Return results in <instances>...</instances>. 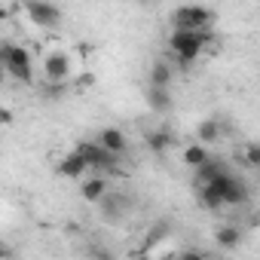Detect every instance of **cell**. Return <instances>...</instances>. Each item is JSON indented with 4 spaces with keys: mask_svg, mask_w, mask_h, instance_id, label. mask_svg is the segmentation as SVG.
Returning <instances> with one entry per match:
<instances>
[{
    "mask_svg": "<svg viewBox=\"0 0 260 260\" xmlns=\"http://www.w3.org/2000/svg\"><path fill=\"white\" fill-rule=\"evenodd\" d=\"M211 43V31H202V34H193V31H172V37H169V49H172V55L178 58V64L181 68H190L199 55H202V49Z\"/></svg>",
    "mask_w": 260,
    "mask_h": 260,
    "instance_id": "obj_1",
    "label": "cell"
},
{
    "mask_svg": "<svg viewBox=\"0 0 260 260\" xmlns=\"http://www.w3.org/2000/svg\"><path fill=\"white\" fill-rule=\"evenodd\" d=\"M0 68H4V74H13L19 83H31L34 80L31 52L22 43H0Z\"/></svg>",
    "mask_w": 260,
    "mask_h": 260,
    "instance_id": "obj_2",
    "label": "cell"
},
{
    "mask_svg": "<svg viewBox=\"0 0 260 260\" xmlns=\"http://www.w3.org/2000/svg\"><path fill=\"white\" fill-rule=\"evenodd\" d=\"M211 22H214V13H211L208 7H178V10L172 13L175 31L202 34V31H211Z\"/></svg>",
    "mask_w": 260,
    "mask_h": 260,
    "instance_id": "obj_3",
    "label": "cell"
},
{
    "mask_svg": "<svg viewBox=\"0 0 260 260\" xmlns=\"http://www.w3.org/2000/svg\"><path fill=\"white\" fill-rule=\"evenodd\" d=\"M199 187H202V184H199ZM208 187L220 196V202H223V205H245V202H248V196H251L248 184H245L239 175H233V172H223V175H220V178H214Z\"/></svg>",
    "mask_w": 260,
    "mask_h": 260,
    "instance_id": "obj_4",
    "label": "cell"
},
{
    "mask_svg": "<svg viewBox=\"0 0 260 260\" xmlns=\"http://www.w3.org/2000/svg\"><path fill=\"white\" fill-rule=\"evenodd\" d=\"M74 77V61L64 49H55L43 58V80L52 86V89H64V83Z\"/></svg>",
    "mask_w": 260,
    "mask_h": 260,
    "instance_id": "obj_5",
    "label": "cell"
},
{
    "mask_svg": "<svg viewBox=\"0 0 260 260\" xmlns=\"http://www.w3.org/2000/svg\"><path fill=\"white\" fill-rule=\"evenodd\" d=\"M74 153L83 156V162L89 166V172L92 169H110V172H116V156H110L107 150H101L95 141H77Z\"/></svg>",
    "mask_w": 260,
    "mask_h": 260,
    "instance_id": "obj_6",
    "label": "cell"
},
{
    "mask_svg": "<svg viewBox=\"0 0 260 260\" xmlns=\"http://www.w3.org/2000/svg\"><path fill=\"white\" fill-rule=\"evenodd\" d=\"M25 16L34 22V25H43V28H55L61 22V10L55 4H25Z\"/></svg>",
    "mask_w": 260,
    "mask_h": 260,
    "instance_id": "obj_7",
    "label": "cell"
},
{
    "mask_svg": "<svg viewBox=\"0 0 260 260\" xmlns=\"http://www.w3.org/2000/svg\"><path fill=\"white\" fill-rule=\"evenodd\" d=\"M98 205H101V214H104L110 223H116V220L125 217V211H128V205H132V202H128L125 193H110V190H107V196H104Z\"/></svg>",
    "mask_w": 260,
    "mask_h": 260,
    "instance_id": "obj_8",
    "label": "cell"
},
{
    "mask_svg": "<svg viewBox=\"0 0 260 260\" xmlns=\"http://www.w3.org/2000/svg\"><path fill=\"white\" fill-rule=\"evenodd\" d=\"M101 150H107L110 156H122L125 150H128V138L119 132V128H113V125H107V128H101V135H98V141H95Z\"/></svg>",
    "mask_w": 260,
    "mask_h": 260,
    "instance_id": "obj_9",
    "label": "cell"
},
{
    "mask_svg": "<svg viewBox=\"0 0 260 260\" xmlns=\"http://www.w3.org/2000/svg\"><path fill=\"white\" fill-rule=\"evenodd\" d=\"M89 172V166L83 162V156L80 153H64L58 162H55V175H61V178H83Z\"/></svg>",
    "mask_w": 260,
    "mask_h": 260,
    "instance_id": "obj_10",
    "label": "cell"
},
{
    "mask_svg": "<svg viewBox=\"0 0 260 260\" xmlns=\"http://www.w3.org/2000/svg\"><path fill=\"white\" fill-rule=\"evenodd\" d=\"M144 144H147V150L150 153H166L172 144H175V138H172V132H169V128H150V132L144 135Z\"/></svg>",
    "mask_w": 260,
    "mask_h": 260,
    "instance_id": "obj_11",
    "label": "cell"
},
{
    "mask_svg": "<svg viewBox=\"0 0 260 260\" xmlns=\"http://www.w3.org/2000/svg\"><path fill=\"white\" fill-rule=\"evenodd\" d=\"M214 242H217L223 251H236V248L242 245V226H236V223H223V226H217Z\"/></svg>",
    "mask_w": 260,
    "mask_h": 260,
    "instance_id": "obj_12",
    "label": "cell"
},
{
    "mask_svg": "<svg viewBox=\"0 0 260 260\" xmlns=\"http://www.w3.org/2000/svg\"><path fill=\"white\" fill-rule=\"evenodd\" d=\"M80 193H83V199H86V202H101V199L107 196V178H101V175L86 178V181H83V187H80Z\"/></svg>",
    "mask_w": 260,
    "mask_h": 260,
    "instance_id": "obj_13",
    "label": "cell"
},
{
    "mask_svg": "<svg viewBox=\"0 0 260 260\" xmlns=\"http://www.w3.org/2000/svg\"><path fill=\"white\" fill-rule=\"evenodd\" d=\"M223 172H230L226 169V162H220V159H208L205 166H199L196 169V178H199V184H211L214 178H220Z\"/></svg>",
    "mask_w": 260,
    "mask_h": 260,
    "instance_id": "obj_14",
    "label": "cell"
},
{
    "mask_svg": "<svg viewBox=\"0 0 260 260\" xmlns=\"http://www.w3.org/2000/svg\"><path fill=\"white\" fill-rule=\"evenodd\" d=\"M147 104H150L156 113H166V110L172 107V95H169V89H156V86H150V89H147Z\"/></svg>",
    "mask_w": 260,
    "mask_h": 260,
    "instance_id": "obj_15",
    "label": "cell"
},
{
    "mask_svg": "<svg viewBox=\"0 0 260 260\" xmlns=\"http://www.w3.org/2000/svg\"><path fill=\"white\" fill-rule=\"evenodd\" d=\"M211 156H208V147H202V144H190V147H184V166H190V169H199V166H205Z\"/></svg>",
    "mask_w": 260,
    "mask_h": 260,
    "instance_id": "obj_16",
    "label": "cell"
},
{
    "mask_svg": "<svg viewBox=\"0 0 260 260\" xmlns=\"http://www.w3.org/2000/svg\"><path fill=\"white\" fill-rule=\"evenodd\" d=\"M217 138H220V122H217V119H202V122H199V144L208 147V144H214Z\"/></svg>",
    "mask_w": 260,
    "mask_h": 260,
    "instance_id": "obj_17",
    "label": "cell"
},
{
    "mask_svg": "<svg viewBox=\"0 0 260 260\" xmlns=\"http://www.w3.org/2000/svg\"><path fill=\"white\" fill-rule=\"evenodd\" d=\"M169 83H172V68L166 61H153V68H150V86L169 89Z\"/></svg>",
    "mask_w": 260,
    "mask_h": 260,
    "instance_id": "obj_18",
    "label": "cell"
},
{
    "mask_svg": "<svg viewBox=\"0 0 260 260\" xmlns=\"http://www.w3.org/2000/svg\"><path fill=\"white\" fill-rule=\"evenodd\" d=\"M199 202H202V208H208V211H220V208H223L220 196H217L208 184H202V187H199Z\"/></svg>",
    "mask_w": 260,
    "mask_h": 260,
    "instance_id": "obj_19",
    "label": "cell"
},
{
    "mask_svg": "<svg viewBox=\"0 0 260 260\" xmlns=\"http://www.w3.org/2000/svg\"><path fill=\"white\" fill-rule=\"evenodd\" d=\"M86 257H89V260H116V254H113L110 248H104L101 242H92V245L86 248Z\"/></svg>",
    "mask_w": 260,
    "mask_h": 260,
    "instance_id": "obj_20",
    "label": "cell"
},
{
    "mask_svg": "<svg viewBox=\"0 0 260 260\" xmlns=\"http://www.w3.org/2000/svg\"><path fill=\"white\" fill-rule=\"evenodd\" d=\"M245 162L251 166V169H257L260 166V147L251 141V144H245Z\"/></svg>",
    "mask_w": 260,
    "mask_h": 260,
    "instance_id": "obj_21",
    "label": "cell"
},
{
    "mask_svg": "<svg viewBox=\"0 0 260 260\" xmlns=\"http://www.w3.org/2000/svg\"><path fill=\"white\" fill-rule=\"evenodd\" d=\"M13 122H16L13 110H10V107H0V128H7V125H13Z\"/></svg>",
    "mask_w": 260,
    "mask_h": 260,
    "instance_id": "obj_22",
    "label": "cell"
},
{
    "mask_svg": "<svg viewBox=\"0 0 260 260\" xmlns=\"http://www.w3.org/2000/svg\"><path fill=\"white\" fill-rule=\"evenodd\" d=\"M10 257H13V248H10L4 239H0V260H10Z\"/></svg>",
    "mask_w": 260,
    "mask_h": 260,
    "instance_id": "obj_23",
    "label": "cell"
},
{
    "mask_svg": "<svg viewBox=\"0 0 260 260\" xmlns=\"http://www.w3.org/2000/svg\"><path fill=\"white\" fill-rule=\"evenodd\" d=\"M4 77H7V74H4V68H0V83H4Z\"/></svg>",
    "mask_w": 260,
    "mask_h": 260,
    "instance_id": "obj_24",
    "label": "cell"
},
{
    "mask_svg": "<svg viewBox=\"0 0 260 260\" xmlns=\"http://www.w3.org/2000/svg\"><path fill=\"white\" fill-rule=\"evenodd\" d=\"M202 260H214V257H208V254H202Z\"/></svg>",
    "mask_w": 260,
    "mask_h": 260,
    "instance_id": "obj_25",
    "label": "cell"
},
{
    "mask_svg": "<svg viewBox=\"0 0 260 260\" xmlns=\"http://www.w3.org/2000/svg\"><path fill=\"white\" fill-rule=\"evenodd\" d=\"M156 260H175V257H156Z\"/></svg>",
    "mask_w": 260,
    "mask_h": 260,
    "instance_id": "obj_26",
    "label": "cell"
}]
</instances>
